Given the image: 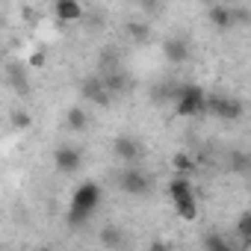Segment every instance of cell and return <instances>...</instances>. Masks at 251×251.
<instances>
[{"instance_id":"1","label":"cell","mask_w":251,"mask_h":251,"mask_svg":"<svg viewBox=\"0 0 251 251\" xmlns=\"http://www.w3.org/2000/svg\"><path fill=\"white\" fill-rule=\"evenodd\" d=\"M100 207V186L95 180H86L74 189L71 195V204H68V225H83L92 219V213Z\"/></svg>"},{"instance_id":"2","label":"cell","mask_w":251,"mask_h":251,"mask_svg":"<svg viewBox=\"0 0 251 251\" xmlns=\"http://www.w3.org/2000/svg\"><path fill=\"white\" fill-rule=\"evenodd\" d=\"M204 100H207V95H204L201 86H195V83H183L180 92H177V98H175V112H177L180 118L201 115V112H204Z\"/></svg>"},{"instance_id":"3","label":"cell","mask_w":251,"mask_h":251,"mask_svg":"<svg viewBox=\"0 0 251 251\" xmlns=\"http://www.w3.org/2000/svg\"><path fill=\"white\" fill-rule=\"evenodd\" d=\"M204 112H210V115H216V118H222V121H239L242 115H245V100H239V98H207L204 100Z\"/></svg>"},{"instance_id":"4","label":"cell","mask_w":251,"mask_h":251,"mask_svg":"<svg viewBox=\"0 0 251 251\" xmlns=\"http://www.w3.org/2000/svg\"><path fill=\"white\" fill-rule=\"evenodd\" d=\"M118 189L127 192V195H133V198H145V195L151 192V180H148L145 172H139V169L130 163V169H124L121 177H118Z\"/></svg>"},{"instance_id":"5","label":"cell","mask_w":251,"mask_h":251,"mask_svg":"<svg viewBox=\"0 0 251 251\" xmlns=\"http://www.w3.org/2000/svg\"><path fill=\"white\" fill-rule=\"evenodd\" d=\"M80 95H83L89 103H95V106H109V103H112V92L103 86L100 74H95V77H86V80L80 83Z\"/></svg>"},{"instance_id":"6","label":"cell","mask_w":251,"mask_h":251,"mask_svg":"<svg viewBox=\"0 0 251 251\" xmlns=\"http://www.w3.org/2000/svg\"><path fill=\"white\" fill-rule=\"evenodd\" d=\"M142 142L136 139V136H115V142H112V154H115V160H121V163H139L142 160Z\"/></svg>"},{"instance_id":"7","label":"cell","mask_w":251,"mask_h":251,"mask_svg":"<svg viewBox=\"0 0 251 251\" xmlns=\"http://www.w3.org/2000/svg\"><path fill=\"white\" fill-rule=\"evenodd\" d=\"M53 163H56V169H59L62 175H77L80 166H83V151L74 148V145H62V148H56Z\"/></svg>"},{"instance_id":"8","label":"cell","mask_w":251,"mask_h":251,"mask_svg":"<svg viewBox=\"0 0 251 251\" xmlns=\"http://www.w3.org/2000/svg\"><path fill=\"white\" fill-rule=\"evenodd\" d=\"M189 42L183 39V36H169V39H163V56H166V62H172V65H180V62H186L189 59Z\"/></svg>"},{"instance_id":"9","label":"cell","mask_w":251,"mask_h":251,"mask_svg":"<svg viewBox=\"0 0 251 251\" xmlns=\"http://www.w3.org/2000/svg\"><path fill=\"white\" fill-rule=\"evenodd\" d=\"M100 80H103V86L112 92V98L115 95H127L130 89H133V80L127 77V74H124L121 68H112V71H103L100 74Z\"/></svg>"},{"instance_id":"10","label":"cell","mask_w":251,"mask_h":251,"mask_svg":"<svg viewBox=\"0 0 251 251\" xmlns=\"http://www.w3.org/2000/svg\"><path fill=\"white\" fill-rule=\"evenodd\" d=\"M53 12H56V18L65 21V24H77V21L86 18L80 0H56V3H53Z\"/></svg>"},{"instance_id":"11","label":"cell","mask_w":251,"mask_h":251,"mask_svg":"<svg viewBox=\"0 0 251 251\" xmlns=\"http://www.w3.org/2000/svg\"><path fill=\"white\" fill-rule=\"evenodd\" d=\"M6 83L18 92V95H27L30 92V77H27V68L21 62H6Z\"/></svg>"},{"instance_id":"12","label":"cell","mask_w":251,"mask_h":251,"mask_svg":"<svg viewBox=\"0 0 251 251\" xmlns=\"http://www.w3.org/2000/svg\"><path fill=\"white\" fill-rule=\"evenodd\" d=\"M169 195H172L175 204H177V201H192V198H195V189H192V183H189L186 175H175V177L169 180Z\"/></svg>"},{"instance_id":"13","label":"cell","mask_w":251,"mask_h":251,"mask_svg":"<svg viewBox=\"0 0 251 251\" xmlns=\"http://www.w3.org/2000/svg\"><path fill=\"white\" fill-rule=\"evenodd\" d=\"M98 239H100V245H109V248H121L124 242H127V236H124V227H118V225L100 227V230H98Z\"/></svg>"},{"instance_id":"14","label":"cell","mask_w":251,"mask_h":251,"mask_svg":"<svg viewBox=\"0 0 251 251\" xmlns=\"http://www.w3.org/2000/svg\"><path fill=\"white\" fill-rule=\"evenodd\" d=\"M210 24L219 30H230L233 27V9L230 6H213L210 9Z\"/></svg>"},{"instance_id":"15","label":"cell","mask_w":251,"mask_h":251,"mask_svg":"<svg viewBox=\"0 0 251 251\" xmlns=\"http://www.w3.org/2000/svg\"><path fill=\"white\" fill-rule=\"evenodd\" d=\"M65 124H68L71 130H86V127H89V112H86L83 106H68Z\"/></svg>"},{"instance_id":"16","label":"cell","mask_w":251,"mask_h":251,"mask_svg":"<svg viewBox=\"0 0 251 251\" xmlns=\"http://www.w3.org/2000/svg\"><path fill=\"white\" fill-rule=\"evenodd\" d=\"M227 166H230V172H236V175H248V172H251V157H248L245 151H230V154H227Z\"/></svg>"},{"instance_id":"17","label":"cell","mask_w":251,"mask_h":251,"mask_svg":"<svg viewBox=\"0 0 251 251\" xmlns=\"http://www.w3.org/2000/svg\"><path fill=\"white\" fill-rule=\"evenodd\" d=\"M236 236H239V248H248L251 245V213L248 210L236 219Z\"/></svg>"},{"instance_id":"18","label":"cell","mask_w":251,"mask_h":251,"mask_svg":"<svg viewBox=\"0 0 251 251\" xmlns=\"http://www.w3.org/2000/svg\"><path fill=\"white\" fill-rule=\"evenodd\" d=\"M204 251H233V242L222 233H207L204 236Z\"/></svg>"},{"instance_id":"19","label":"cell","mask_w":251,"mask_h":251,"mask_svg":"<svg viewBox=\"0 0 251 251\" xmlns=\"http://www.w3.org/2000/svg\"><path fill=\"white\" fill-rule=\"evenodd\" d=\"M127 36H130L133 42H139V45H148V42H151V27L142 24V21H130V24H127Z\"/></svg>"},{"instance_id":"20","label":"cell","mask_w":251,"mask_h":251,"mask_svg":"<svg viewBox=\"0 0 251 251\" xmlns=\"http://www.w3.org/2000/svg\"><path fill=\"white\" fill-rule=\"evenodd\" d=\"M175 213H177L183 222H195V219H198V198H192V201H177V204H175Z\"/></svg>"},{"instance_id":"21","label":"cell","mask_w":251,"mask_h":251,"mask_svg":"<svg viewBox=\"0 0 251 251\" xmlns=\"http://www.w3.org/2000/svg\"><path fill=\"white\" fill-rule=\"evenodd\" d=\"M172 169H175L177 175H189V172L195 169V160H192L189 154H175V157H172Z\"/></svg>"},{"instance_id":"22","label":"cell","mask_w":251,"mask_h":251,"mask_svg":"<svg viewBox=\"0 0 251 251\" xmlns=\"http://www.w3.org/2000/svg\"><path fill=\"white\" fill-rule=\"evenodd\" d=\"M98 68H100V74L103 71H112V68H121L118 65V53L115 50H100V65Z\"/></svg>"},{"instance_id":"23","label":"cell","mask_w":251,"mask_h":251,"mask_svg":"<svg viewBox=\"0 0 251 251\" xmlns=\"http://www.w3.org/2000/svg\"><path fill=\"white\" fill-rule=\"evenodd\" d=\"M12 127H15V130H27V127H30V115H27L24 109H15V112H12Z\"/></svg>"},{"instance_id":"24","label":"cell","mask_w":251,"mask_h":251,"mask_svg":"<svg viewBox=\"0 0 251 251\" xmlns=\"http://www.w3.org/2000/svg\"><path fill=\"white\" fill-rule=\"evenodd\" d=\"M139 3H142V9H145V12H160L163 0H139Z\"/></svg>"},{"instance_id":"25","label":"cell","mask_w":251,"mask_h":251,"mask_svg":"<svg viewBox=\"0 0 251 251\" xmlns=\"http://www.w3.org/2000/svg\"><path fill=\"white\" fill-rule=\"evenodd\" d=\"M248 9H233V24H248Z\"/></svg>"},{"instance_id":"26","label":"cell","mask_w":251,"mask_h":251,"mask_svg":"<svg viewBox=\"0 0 251 251\" xmlns=\"http://www.w3.org/2000/svg\"><path fill=\"white\" fill-rule=\"evenodd\" d=\"M30 65H33V68H45V53H42V50L30 53Z\"/></svg>"}]
</instances>
